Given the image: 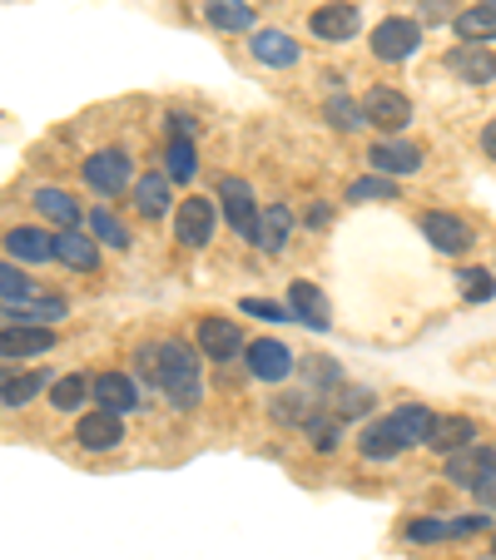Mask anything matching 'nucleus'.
Instances as JSON below:
<instances>
[{
  "mask_svg": "<svg viewBox=\"0 0 496 560\" xmlns=\"http://www.w3.org/2000/svg\"><path fill=\"white\" fill-rule=\"evenodd\" d=\"M397 452H402V446L392 442L388 422H378V427H368V432H362V456H368V462H392Z\"/></svg>",
  "mask_w": 496,
  "mask_h": 560,
  "instance_id": "obj_34",
  "label": "nucleus"
},
{
  "mask_svg": "<svg viewBox=\"0 0 496 560\" xmlns=\"http://www.w3.org/2000/svg\"><path fill=\"white\" fill-rule=\"evenodd\" d=\"M457 283H462L466 303H492V298H496V278L486 273V268H466V273L457 278Z\"/></svg>",
  "mask_w": 496,
  "mask_h": 560,
  "instance_id": "obj_39",
  "label": "nucleus"
},
{
  "mask_svg": "<svg viewBox=\"0 0 496 560\" xmlns=\"http://www.w3.org/2000/svg\"><path fill=\"white\" fill-rule=\"evenodd\" d=\"M5 248H11V258H21V264H50L55 258V238L41 229H11L5 233Z\"/></svg>",
  "mask_w": 496,
  "mask_h": 560,
  "instance_id": "obj_23",
  "label": "nucleus"
},
{
  "mask_svg": "<svg viewBox=\"0 0 496 560\" xmlns=\"http://www.w3.org/2000/svg\"><path fill=\"white\" fill-rule=\"evenodd\" d=\"M159 387L174 407H199L204 382H199V352L189 342H159Z\"/></svg>",
  "mask_w": 496,
  "mask_h": 560,
  "instance_id": "obj_1",
  "label": "nucleus"
},
{
  "mask_svg": "<svg viewBox=\"0 0 496 560\" xmlns=\"http://www.w3.org/2000/svg\"><path fill=\"white\" fill-rule=\"evenodd\" d=\"M303 427H308V436H313L318 452H333V446L343 442V417H333V412H327V417H308Z\"/></svg>",
  "mask_w": 496,
  "mask_h": 560,
  "instance_id": "obj_35",
  "label": "nucleus"
},
{
  "mask_svg": "<svg viewBox=\"0 0 496 560\" xmlns=\"http://www.w3.org/2000/svg\"><path fill=\"white\" fill-rule=\"evenodd\" d=\"M492 466H496V452H492V446L472 442V446H462V452L447 456V481H457V487L476 491V487H482V476L492 471Z\"/></svg>",
  "mask_w": 496,
  "mask_h": 560,
  "instance_id": "obj_11",
  "label": "nucleus"
},
{
  "mask_svg": "<svg viewBox=\"0 0 496 560\" xmlns=\"http://www.w3.org/2000/svg\"><path fill=\"white\" fill-rule=\"evenodd\" d=\"M417 45H423V25L417 21H402V15H392V21H382L378 31H372V55L378 60H407V55H417Z\"/></svg>",
  "mask_w": 496,
  "mask_h": 560,
  "instance_id": "obj_3",
  "label": "nucleus"
},
{
  "mask_svg": "<svg viewBox=\"0 0 496 560\" xmlns=\"http://www.w3.org/2000/svg\"><path fill=\"white\" fill-rule=\"evenodd\" d=\"M492 550H496V540H492Z\"/></svg>",
  "mask_w": 496,
  "mask_h": 560,
  "instance_id": "obj_47",
  "label": "nucleus"
},
{
  "mask_svg": "<svg viewBox=\"0 0 496 560\" xmlns=\"http://www.w3.org/2000/svg\"><path fill=\"white\" fill-rule=\"evenodd\" d=\"M482 149H486V159H496V119L482 129Z\"/></svg>",
  "mask_w": 496,
  "mask_h": 560,
  "instance_id": "obj_44",
  "label": "nucleus"
},
{
  "mask_svg": "<svg viewBox=\"0 0 496 560\" xmlns=\"http://www.w3.org/2000/svg\"><path fill=\"white\" fill-rule=\"evenodd\" d=\"M313 35H323V40H348V35H358V5H348V0L318 5L313 11Z\"/></svg>",
  "mask_w": 496,
  "mask_h": 560,
  "instance_id": "obj_20",
  "label": "nucleus"
},
{
  "mask_svg": "<svg viewBox=\"0 0 496 560\" xmlns=\"http://www.w3.org/2000/svg\"><path fill=\"white\" fill-rule=\"evenodd\" d=\"M288 233H293V209H288V203H268L254 223V244L264 248V254H278V248L288 244Z\"/></svg>",
  "mask_w": 496,
  "mask_h": 560,
  "instance_id": "obj_19",
  "label": "nucleus"
},
{
  "mask_svg": "<svg viewBox=\"0 0 496 560\" xmlns=\"http://www.w3.org/2000/svg\"><path fill=\"white\" fill-rule=\"evenodd\" d=\"M214 223H219V213H214L209 199H184L180 213H174V238L184 248H204L214 238Z\"/></svg>",
  "mask_w": 496,
  "mask_h": 560,
  "instance_id": "obj_5",
  "label": "nucleus"
},
{
  "mask_svg": "<svg viewBox=\"0 0 496 560\" xmlns=\"http://www.w3.org/2000/svg\"><path fill=\"white\" fill-rule=\"evenodd\" d=\"M423 233H427V244L442 248V254H466L472 248V223H462L457 213H427Z\"/></svg>",
  "mask_w": 496,
  "mask_h": 560,
  "instance_id": "obj_15",
  "label": "nucleus"
},
{
  "mask_svg": "<svg viewBox=\"0 0 496 560\" xmlns=\"http://www.w3.org/2000/svg\"><path fill=\"white\" fill-rule=\"evenodd\" d=\"M209 25L214 31H249L254 25V5L249 0H209Z\"/></svg>",
  "mask_w": 496,
  "mask_h": 560,
  "instance_id": "obj_27",
  "label": "nucleus"
},
{
  "mask_svg": "<svg viewBox=\"0 0 496 560\" xmlns=\"http://www.w3.org/2000/svg\"><path fill=\"white\" fill-rule=\"evenodd\" d=\"M5 317H11V323H60L65 298H45V303H35V298H11Z\"/></svg>",
  "mask_w": 496,
  "mask_h": 560,
  "instance_id": "obj_25",
  "label": "nucleus"
},
{
  "mask_svg": "<svg viewBox=\"0 0 496 560\" xmlns=\"http://www.w3.org/2000/svg\"><path fill=\"white\" fill-rule=\"evenodd\" d=\"M288 317H298L303 328L323 332L327 328V298L318 283H308V278H298L293 288H288Z\"/></svg>",
  "mask_w": 496,
  "mask_h": 560,
  "instance_id": "obj_14",
  "label": "nucleus"
},
{
  "mask_svg": "<svg viewBox=\"0 0 496 560\" xmlns=\"http://www.w3.org/2000/svg\"><path fill=\"white\" fill-rule=\"evenodd\" d=\"M457 35H462V45L496 40V11H486V5H472V11H462V15H457Z\"/></svg>",
  "mask_w": 496,
  "mask_h": 560,
  "instance_id": "obj_26",
  "label": "nucleus"
},
{
  "mask_svg": "<svg viewBox=\"0 0 496 560\" xmlns=\"http://www.w3.org/2000/svg\"><path fill=\"white\" fill-rule=\"evenodd\" d=\"M50 348H55V332L41 328V323H15V328L0 332V362H25Z\"/></svg>",
  "mask_w": 496,
  "mask_h": 560,
  "instance_id": "obj_6",
  "label": "nucleus"
},
{
  "mask_svg": "<svg viewBox=\"0 0 496 560\" xmlns=\"http://www.w3.org/2000/svg\"><path fill=\"white\" fill-rule=\"evenodd\" d=\"M476 501H482L486 511H496V466L482 476V487H476Z\"/></svg>",
  "mask_w": 496,
  "mask_h": 560,
  "instance_id": "obj_43",
  "label": "nucleus"
},
{
  "mask_svg": "<svg viewBox=\"0 0 496 560\" xmlns=\"http://www.w3.org/2000/svg\"><path fill=\"white\" fill-rule=\"evenodd\" d=\"M368 407H372L368 387H338L333 392V417H343V422H348V417H362Z\"/></svg>",
  "mask_w": 496,
  "mask_h": 560,
  "instance_id": "obj_38",
  "label": "nucleus"
},
{
  "mask_svg": "<svg viewBox=\"0 0 496 560\" xmlns=\"http://www.w3.org/2000/svg\"><path fill=\"white\" fill-rule=\"evenodd\" d=\"M243 313L249 317H268V323H288V313L278 303H264V298H243Z\"/></svg>",
  "mask_w": 496,
  "mask_h": 560,
  "instance_id": "obj_42",
  "label": "nucleus"
},
{
  "mask_svg": "<svg viewBox=\"0 0 496 560\" xmlns=\"http://www.w3.org/2000/svg\"><path fill=\"white\" fill-rule=\"evenodd\" d=\"M199 348H204V358L229 362L233 352H243L239 323H223V317H204V323H199Z\"/></svg>",
  "mask_w": 496,
  "mask_h": 560,
  "instance_id": "obj_17",
  "label": "nucleus"
},
{
  "mask_svg": "<svg viewBox=\"0 0 496 560\" xmlns=\"http://www.w3.org/2000/svg\"><path fill=\"white\" fill-rule=\"evenodd\" d=\"M90 397L100 402V412H115V417L139 407V387L129 377H119V372H100V377L90 382Z\"/></svg>",
  "mask_w": 496,
  "mask_h": 560,
  "instance_id": "obj_13",
  "label": "nucleus"
},
{
  "mask_svg": "<svg viewBox=\"0 0 496 560\" xmlns=\"http://www.w3.org/2000/svg\"><path fill=\"white\" fill-rule=\"evenodd\" d=\"M402 536L412 540V546H437V540H452V521L442 516H417L402 526Z\"/></svg>",
  "mask_w": 496,
  "mask_h": 560,
  "instance_id": "obj_29",
  "label": "nucleus"
},
{
  "mask_svg": "<svg viewBox=\"0 0 496 560\" xmlns=\"http://www.w3.org/2000/svg\"><path fill=\"white\" fill-rule=\"evenodd\" d=\"M372 199H397V184L372 174V179H353L348 184V203H372Z\"/></svg>",
  "mask_w": 496,
  "mask_h": 560,
  "instance_id": "obj_36",
  "label": "nucleus"
},
{
  "mask_svg": "<svg viewBox=\"0 0 496 560\" xmlns=\"http://www.w3.org/2000/svg\"><path fill=\"white\" fill-rule=\"evenodd\" d=\"M74 442L85 446V452H115L125 442V422L115 412H90L74 422Z\"/></svg>",
  "mask_w": 496,
  "mask_h": 560,
  "instance_id": "obj_12",
  "label": "nucleus"
},
{
  "mask_svg": "<svg viewBox=\"0 0 496 560\" xmlns=\"http://www.w3.org/2000/svg\"><path fill=\"white\" fill-rule=\"evenodd\" d=\"M368 164H372V174H382V179L417 174L423 170V149L407 144V139H378V144L368 149Z\"/></svg>",
  "mask_w": 496,
  "mask_h": 560,
  "instance_id": "obj_4",
  "label": "nucleus"
},
{
  "mask_svg": "<svg viewBox=\"0 0 496 560\" xmlns=\"http://www.w3.org/2000/svg\"><path fill=\"white\" fill-rule=\"evenodd\" d=\"M476 442V422L472 417H432V432H427V446L432 452H462V446Z\"/></svg>",
  "mask_w": 496,
  "mask_h": 560,
  "instance_id": "obj_21",
  "label": "nucleus"
},
{
  "mask_svg": "<svg viewBox=\"0 0 496 560\" xmlns=\"http://www.w3.org/2000/svg\"><path fill=\"white\" fill-rule=\"evenodd\" d=\"M35 209L45 219H55L60 229H74V219H80V209H74V199L65 189H35Z\"/></svg>",
  "mask_w": 496,
  "mask_h": 560,
  "instance_id": "obj_28",
  "label": "nucleus"
},
{
  "mask_svg": "<svg viewBox=\"0 0 496 560\" xmlns=\"http://www.w3.org/2000/svg\"><path fill=\"white\" fill-rule=\"evenodd\" d=\"M164 164H170V179H180V184L199 174V159H194V144H189V139H174L170 154H164Z\"/></svg>",
  "mask_w": 496,
  "mask_h": 560,
  "instance_id": "obj_37",
  "label": "nucleus"
},
{
  "mask_svg": "<svg viewBox=\"0 0 496 560\" xmlns=\"http://www.w3.org/2000/svg\"><path fill=\"white\" fill-rule=\"evenodd\" d=\"M90 397V377H55L50 382V402L60 407V412H74V407H85Z\"/></svg>",
  "mask_w": 496,
  "mask_h": 560,
  "instance_id": "obj_30",
  "label": "nucleus"
},
{
  "mask_svg": "<svg viewBox=\"0 0 496 560\" xmlns=\"http://www.w3.org/2000/svg\"><path fill=\"white\" fill-rule=\"evenodd\" d=\"M90 233H95V244L129 248V229H125V223H119L109 209H95V213H90Z\"/></svg>",
  "mask_w": 496,
  "mask_h": 560,
  "instance_id": "obj_31",
  "label": "nucleus"
},
{
  "mask_svg": "<svg viewBox=\"0 0 496 560\" xmlns=\"http://www.w3.org/2000/svg\"><path fill=\"white\" fill-rule=\"evenodd\" d=\"M362 119L368 125H378V129H388V135H397L402 125L412 119V100L407 95H397V90H368V100H362Z\"/></svg>",
  "mask_w": 496,
  "mask_h": 560,
  "instance_id": "obj_7",
  "label": "nucleus"
},
{
  "mask_svg": "<svg viewBox=\"0 0 496 560\" xmlns=\"http://www.w3.org/2000/svg\"><path fill=\"white\" fill-rule=\"evenodd\" d=\"M249 50H254V60L274 65V70H288V65H298V55H303L293 35H284V31H258L254 40H249Z\"/></svg>",
  "mask_w": 496,
  "mask_h": 560,
  "instance_id": "obj_22",
  "label": "nucleus"
},
{
  "mask_svg": "<svg viewBox=\"0 0 496 560\" xmlns=\"http://www.w3.org/2000/svg\"><path fill=\"white\" fill-rule=\"evenodd\" d=\"M427 21H447V0H427Z\"/></svg>",
  "mask_w": 496,
  "mask_h": 560,
  "instance_id": "obj_45",
  "label": "nucleus"
},
{
  "mask_svg": "<svg viewBox=\"0 0 496 560\" xmlns=\"http://www.w3.org/2000/svg\"><path fill=\"white\" fill-rule=\"evenodd\" d=\"M35 293V283L21 273V268H11V264H0V298L11 303V298H31Z\"/></svg>",
  "mask_w": 496,
  "mask_h": 560,
  "instance_id": "obj_40",
  "label": "nucleus"
},
{
  "mask_svg": "<svg viewBox=\"0 0 496 560\" xmlns=\"http://www.w3.org/2000/svg\"><path fill=\"white\" fill-rule=\"evenodd\" d=\"M482 5H486V11H496V0H482Z\"/></svg>",
  "mask_w": 496,
  "mask_h": 560,
  "instance_id": "obj_46",
  "label": "nucleus"
},
{
  "mask_svg": "<svg viewBox=\"0 0 496 560\" xmlns=\"http://www.w3.org/2000/svg\"><path fill=\"white\" fill-rule=\"evenodd\" d=\"M388 432H392V442L402 446V452H407V446H417L423 442L427 446V432H432V412H427V407H397V412L388 417Z\"/></svg>",
  "mask_w": 496,
  "mask_h": 560,
  "instance_id": "obj_18",
  "label": "nucleus"
},
{
  "mask_svg": "<svg viewBox=\"0 0 496 560\" xmlns=\"http://www.w3.org/2000/svg\"><path fill=\"white\" fill-rule=\"evenodd\" d=\"M45 382H50V377H45V372H25V377L0 382V402H5V407H25V402H31V397H35V392L45 387Z\"/></svg>",
  "mask_w": 496,
  "mask_h": 560,
  "instance_id": "obj_32",
  "label": "nucleus"
},
{
  "mask_svg": "<svg viewBox=\"0 0 496 560\" xmlns=\"http://www.w3.org/2000/svg\"><path fill=\"white\" fill-rule=\"evenodd\" d=\"M323 119H327L333 129H343V135H348V129H362V125H368V119H362V105H353V100H343V95L327 100V105H323Z\"/></svg>",
  "mask_w": 496,
  "mask_h": 560,
  "instance_id": "obj_33",
  "label": "nucleus"
},
{
  "mask_svg": "<svg viewBox=\"0 0 496 560\" xmlns=\"http://www.w3.org/2000/svg\"><path fill=\"white\" fill-rule=\"evenodd\" d=\"M268 412H274V422H284V427H293V422H308V407H303V397H274V407H268Z\"/></svg>",
  "mask_w": 496,
  "mask_h": 560,
  "instance_id": "obj_41",
  "label": "nucleus"
},
{
  "mask_svg": "<svg viewBox=\"0 0 496 560\" xmlns=\"http://www.w3.org/2000/svg\"><path fill=\"white\" fill-rule=\"evenodd\" d=\"M219 199H223V219H229L233 233L254 238V223H258V203H254V189L243 179H223L219 184Z\"/></svg>",
  "mask_w": 496,
  "mask_h": 560,
  "instance_id": "obj_9",
  "label": "nucleus"
},
{
  "mask_svg": "<svg viewBox=\"0 0 496 560\" xmlns=\"http://www.w3.org/2000/svg\"><path fill=\"white\" fill-rule=\"evenodd\" d=\"M55 258H60L65 268H74V273H95L100 268V244L95 238H85V233H74V229H60L55 233Z\"/></svg>",
  "mask_w": 496,
  "mask_h": 560,
  "instance_id": "obj_16",
  "label": "nucleus"
},
{
  "mask_svg": "<svg viewBox=\"0 0 496 560\" xmlns=\"http://www.w3.org/2000/svg\"><path fill=\"white\" fill-rule=\"evenodd\" d=\"M85 184L95 194H105V199H115V194L129 189V154L125 149H100V154L85 159Z\"/></svg>",
  "mask_w": 496,
  "mask_h": 560,
  "instance_id": "obj_2",
  "label": "nucleus"
},
{
  "mask_svg": "<svg viewBox=\"0 0 496 560\" xmlns=\"http://www.w3.org/2000/svg\"><path fill=\"white\" fill-rule=\"evenodd\" d=\"M135 209L145 213V219H164V209H170V179H164V174H139Z\"/></svg>",
  "mask_w": 496,
  "mask_h": 560,
  "instance_id": "obj_24",
  "label": "nucleus"
},
{
  "mask_svg": "<svg viewBox=\"0 0 496 560\" xmlns=\"http://www.w3.org/2000/svg\"><path fill=\"white\" fill-rule=\"evenodd\" d=\"M447 70H452L462 85H492L496 80V50H486V45H457V50L447 55Z\"/></svg>",
  "mask_w": 496,
  "mask_h": 560,
  "instance_id": "obj_10",
  "label": "nucleus"
},
{
  "mask_svg": "<svg viewBox=\"0 0 496 560\" xmlns=\"http://www.w3.org/2000/svg\"><path fill=\"white\" fill-rule=\"evenodd\" d=\"M243 358H249V372H254L258 382H284L288 372H293V352H288L278 338L249 342V348H243Z\"/></svg>",
  "mask_w": 496,
  "mask_h": 560,
  "instance_id": "obj_8",
  "label": "nucleus"
}]
</instances>
